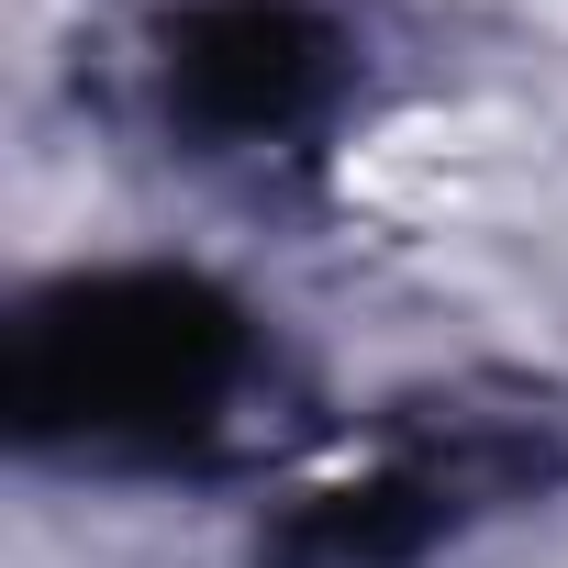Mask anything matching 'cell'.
Wrapping results in <instances>:
<instances>
[{"label": "cell", "mask_w": 568, "mask_h": 568, "mask_svg": "<svg viewBox=\"0 0 568 568\" xmlns=\"http://www.w3.org/2000/svg\"><path fill=\"white\" fill-rule=\"evenodd\" d=\"M535 479H546V446H535L524 413H446V424L402 435L379 468H357L346 490H324L313 524H302V557L313 568H402V557L468 535L479 513H501Z\"/></svg>", "instance_id": "7a4b0ae2"}, {"label": "cell", "mask_w": 568, "mask_h": 568, "mask_svg": "<svg viewBox=\"0 0 568 568\" xmlns=\"http://www.w3.org/2000/svg\"><path fill=\"white\" fill-rule=\"evenodd\" d=\"M267 379L256 324L201 278H68L12 324V435L79 468H201Z\"/></svg>", "instance_id": "6da1fadb"}]
</instances>
